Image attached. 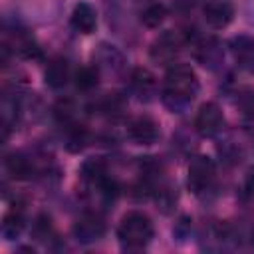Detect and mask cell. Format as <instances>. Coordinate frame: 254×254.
I'll use <instances>...</instances> for the list:
<instances>
[{
	"mask_svg": "<svg viewBox=\"0 0 254 254\" xmlns=\"http://www.w3.org/2000/svg\"><path fill=\"white\" fill-rule=\"evenodd\" d=\"M200 81L189 64H173L163 79L161 101L171 113H185L196 99Z\"/></svg>",
	"mask_w": 254,
	"mask_h": 254,
	"instance_id": "obj_1",
	"label": "cell"
},
{
	"mask_svg": "<svg viewBox=\"0 0 254 254\" xmlns=\"http://www.w3.org/2000/svg\"><path fill=\"white\" fill-rule=\"evenodd\" d=\"M155 236V228L151 218L141 212V210H131L127 212L119 226H117V240L121 244L123 250L127 252H135V250H143L149 246V242Z\"/></svg>",
	"mask_w": 254,
	"mask_h": 254,
	"instance_id": "obj_2",
	"label": "cell"
},
{
	"mask_svg": "<svg viewBox=\"0 0 254 254\" xmlns=\"http://www.w3.org/2000/svg\"><path fill=\"white\" fill-rule=\"evenodd\" d=\"M2 48H6L10 54L20 56L24 60H40L42 58V48L36 42L34 34L28 28H24L20 22H14V24L4 22Z\"/></svg>",
	"mask_w": 254,
	"mask_h": 254,
	"instance_id": "obj_3",
	"label": "cell"
},
{
	"mask_svg": "<svg viewBox=\"0 0 254 254\" xmlns=\"http://www.w3.org/2000/svg\"><path fill=\"white\" fill-rule=\"evenodd\" d=\"M93 65L99 69L101 75L121 79L127 75V58L125 54L109 44V42H99L93 50Z\"/></svg>",
	"mask_w": 254,
	"mask_h": 254,
	"instance_id": "obj_4",
	"label": "cell"
},
{
	"mask_svg": "<svg viewBox=\"0 0 254 254\" xmlns=\"http://www.w3.org/2000/svg\"><path fill=\"white\" fill-rule=\"evenodd\" d=\"M187 42H189V38L185 34L175 32V30H165L149 46V58L159 65H167V64L173 65Z\"/></svg>",
	"mask_w": 254,
	"mask_h": 254,
	"instance_id": "obj_5",
	"label": "cell"
},
{
	"mask_svg": "<svg viewBox=\"0 0 254 254\" xmlns=\"http://www.w3.org/2000/svg\"><path fill=\"white\" fill-rule=\"evenodd\" d=\"M214 175H216V165L210 157H206V155L192 157L189 163V175H187L189 190L192 194H204L212 187Z\"/></svg>",
	"mask_w": 254,
	"mask_h": 254,
	"instance_id": "obj_6",
	"label": "cell"
},
{
	"mask_svg": "<svg viewBox=\"0 0 254 254\" xmlns=\"http://www.w3.org/2000/svg\"><path fill=\"white\" fill-rule=\"evenodd\" d=\"M224 113L222 109L218 107V103L214 101H206L198 107L196 111V117H194V131L200 135V137H206V139H214L218 135H222L224 131Z\"/></svg>",
	"mask_w": 254,
	"mask_h": 254,
	"instance_id": "obj_7",
	"label": "cell"
},
{
	"mask_svg": "<svg viewBox=\"0 0 254 254\" xmlns=\"http://www.w3.org/2000/svg\"><path fill=\"white\" fill-rule=\"evenodd\" d=\"M73 238L79 244H95L105 236V220L101 216V212L95 210H87L83 212L71 228Z\"/></svg>",
	"mask_w": 254,
	"mask_h": 254,
	"instance_id": "obj_8",
	"label": "cell"
},
{
	"mask_svg": "<svg viewBox=\"0 0 254 254\" xmlns=\"http://www.w3.org/2000/svg\"><path fill=\"white\" fill-rule=\"evenodd\" d=\"M127 137L135 145H155L161 139V125L151 115H135L127 123Z\"/></svg>",
	"mask_w": 254,
	"mask_h": 254,
	"instance_id": "obj_9",
	"label": "cell"
},
{
	"mask_svg": "<svg viewBox=\"0 0 254 254\" xmlns=\"http://www.w3.org/2000/svg\"><path fill=\"white\" fill-rule=\"evenodd\" d=\"M129 89L131 93L143 101V103H149L155 99L157 91H159V83H157V77L153 75V71H149L147 67H133L129 71Z\"/></svg>",
	"mask_w": 254,
	"mask_h": 254,
	"instance_id": "obj_10",
	"label": "cell"
},
{
	"mask_svg": "<svg viewBox=\"0 0 254 254\" xmlns=\"http://www.w3.org/2000/svg\"><path fill=\"white\" fill-rule=\"evenodd\" d=\"M4 169L14 181H28L40 173V165L34 155L24 151H14L4 157Z\"/></svg>",
	"mask_w": 254,
	"mask_h": 254,
	"instance_id": "obj_11",
	"label": "cell"
},
{
	"mask_svg": "<svg viewBox=\"0 0 254 254\" xmlns=\"http://www.w3.org/2000/svg\"><path fill=\"white\" fill-rule=\"evenodd\" d=\"M202 18L208 28L224 30L234 20V6L230 0H204L202 2Z\"/></svg>",
	"mask_w": 254,
	"mask_h": 254,
	"instance_id": "obj_12",
	"label": "cell"
},
{
	"mask_svg": "<svg viewBox=\"0 0 254 254\" xmlns=\"http://www.w3.org/2000/svg\"><path fill=\"white\" fill-rule=\"evenodd\" d=\"M228 52L234 64L248 73H254V38L246 34H238L228 40Z\"/></svg>",
	"mask_w": 254,
	"mask_h": 254,
	"instance_id": "obj_13",
	"label": "cell"
},
{
	"mask_svg": "<svg viewBox=\"0 0 254 254\" xmlns=\"http://www.w3.org/2000/svg\"><path fill=\"white\" fill-rule=\"evenodd\" d=\"M194 56L196 60L210 71H216L224 64V48L216 38H200L194 44Z\"/></svg>",
	"mask_w": 254,
	"mask_h": 254,
	"instance_id": "obj_14",
	"label": "cell"
},
{
	"mask_svg": "<svg viewBox=\"0 0 254 254\" xmlns=\"http://www.w3.org/2000/svg\"><path fill=\"white\" fill-rule=\"evenodd\" d=\"M71 77V71H69V62L64 58V56H54L46 69H44V81L50 89H64L67 85Z\"/></svg>",
	"mask_w": 254,
	"mask_h": 254,
	"instance_id": "obj_15",
	"label": "cell"
},
{
	"mask_svg": "<svg viewBox=\"0 0 254 254\" xmlns=\"http://www.w3.org/2000/svg\"><path fill=\"white\" fill-rule=\"evenodd\" d=\"M69 24L75 32L79 34H91L97 26V14H95V8L85 2V0H79L73 10H71V16H69Z\"/></svg>",
	"mask_w": 254,
	"mask_h": 254,
	"instance_id": "obj_16",
	"label": "cell"
},
{
	"mask_svg": "<svg viewBox=\"0 0 254 254\" xmlns=\"http://www.w3.org/2000/svg\"><path fill=\"white\" fill-rule=\"evenodd\" d=\"M127 107V99L123 93H105L101 97H97L91 105H89V111L91 113H97V115H105V117H119Z\"/></svg>",
	"mask_w": 254,
	"mask_h": 254,
	"instance_id": "obj_17",
	"label": "cell"
},
{
	"mask_svg": "<svg viewBox=\"0 0 254 254\" xmlns=\"http://www.w3.org/2000/svg\"><path fill=\"white\" fill-rule=\"evenodd\" d=\"M26 228V216H24V208L22 204H14L2 218V224H0V232H2V238L4 240H16L20 238V234L24 232Z\"/></svg>",
	"mask_w": 254,
	"mask_h": 254,
	"instance_id": "obj_18",
	"label": "cell"
},
{
	"mask_svg": "<svg viewBox=\"0 0 254 254\" xmlns=\"http://www.w3.org/2000/svg\"><path fill=\"white\" fill-rule=\"evenodd\" d=\"M99 79H101V73H99V69H97L93 64H91V65H81V67H77L75 73H73V83H75V87H77L79 91H83V93L93 91V89L99 85Z\"/></svg>",
	"mask_w": 254,
	"mask_h": 254,
	"instance_id": "obj_19",
	"label": "cell"
},
{
	"mask_svg": "<svg viewBox=\"0 0 254 254\" xmlns=\"http://www.w3.org/2000/svg\"><path fill=\"white\" fill-rule=\"evenodd\" d=\"M64 131H65V141H64L65 149H67L69 153H79V151H83V147H85L87 141H89L87 129L75 121V123L64 127Z\"/></svg>",
	"mask_w": 254,
	"mask_h": 254,
	"instance_id": "obj_20",
	"label": "cell"
},
{
	"mask_svg": "<svg viewBox=\"0 0 254 254\" xmlns=\"http://www.w3.org/2000/svg\"><path fill=\"white\" fill-rule=\"evenodd\" d=\"M52 115L54 119L62 125V127H67L71 123H75V115H77V107H75V101L71 97H60L54 107H52Z\"/></svg>",
	"mask_w": 254,
	"mask_h": 254,
	"instance_id": "obj_21",
	"label": "cell"
},
{
	"mask_svg": "<svg viewBox=\"0 0 254 254\" xmlns=\"http://www.w3.org/2000/svg\"><path fill=\"white\" fill-rule=\"evenodd\" d=\"M165 18H167V6L163 4V2H151V4H147L143 10H141V14H139V20H141V24L145 26V28H159L163 22H165Z\"/></svg>",
	"mask_w": 254,
	"mask_h": 254,
	"instance_id": "obj_22",
	"label": "cell"
},
{
	"mask_svg": "<svg viewBox=\"0 0 254 254\" xmlns=\"http://www.w3.org/2000/svg\"><path fill=\"white\" fill-rule=\"evenodd\" d=\"M30 234H32V238H36L38 242L54 240V238H56V230H54L52 218H50L46 212L36 214V218H34V222H32V230H30Z\"/></svg>",
	"mask_w": 254,
	"mask_h": 254,
	"instance_id": "obj_23",
	"label": "cell"
},
{
	"mask_svg": "<svg viewBox=\"0 0 254 254\" xmlns=\"http://www.w3.org/2000/svg\"><path fill=\"white\" fill-rule=\"evenodd\" d=\"M105 175H109L107 163L101 157H89L79 167V179L81 181H95V179H101Z\"/></svg>",
	"mask_w": 254,
	"mask_h": 254,
	"instance_id": "obj_24",
	"label": "cell"
},
{
	"mask_svg": "<svg viewBox=\"0 0 254 254\" xmlns=\"http://www.w3.org/2000/svg\"><path fill=\"white\" fill-rule=\"evenodd\" d=\"M216 149H218V155L222 157V161L228 163V165H236L242 159V147L238 143H234V141H224Z\"/></svg>",
	"mask_w": 254,
	"mask_h": 254,
	"instance_id": "obj_25",
	"label": "cell"
},
{
	"mask_svg": "<svg viewBox=\"0 0 254 254\" xmlns=\"http://www.w3.org/2000/svg\"><path fill=\"white\" fill-rule=\"evenodd\" d=\"M192 220L189 218V216H181L179 218V222L175 224V228H173V236L175 238H179V240H185V238H189L190 236V228H192V224H190Z\"/></svg>",
	"mask_w": 254,
	"mask_h": 254,
	"instance_id": "obj_26",
	"label": "cell"
},
{
	"mask_svg": "<svg viewBox=\"0 0 254 254\" xmlns=\"http://www.w3.org/2000/svg\"><path fill=\"white\" fill-rule=\"evenodd\" d=\"M244 189H246V192H248V194H254V167H252V169L248 171V175H246Z\"/></svg>",
	"mask_w": 254,
	"mask_h": 254,
	"instance_id": "obj_27",
	"label": "cell"
},
{
	"mask_svg": "<svg viewBox=\"0 0 254 254\" xmlns=\"http://www.w3.org/2000/svg\"><path fill=\"white\" fill-rule=\"evenodd\" d=\"M135 2H139V4H145V6H147V4H151V2H157V0H135Z\"/></svg>",
	"mask_w": 254,
	"mask_h": 254,
	"instance_id": "obj_28",
	"label": "cell"
}]
</instances>
